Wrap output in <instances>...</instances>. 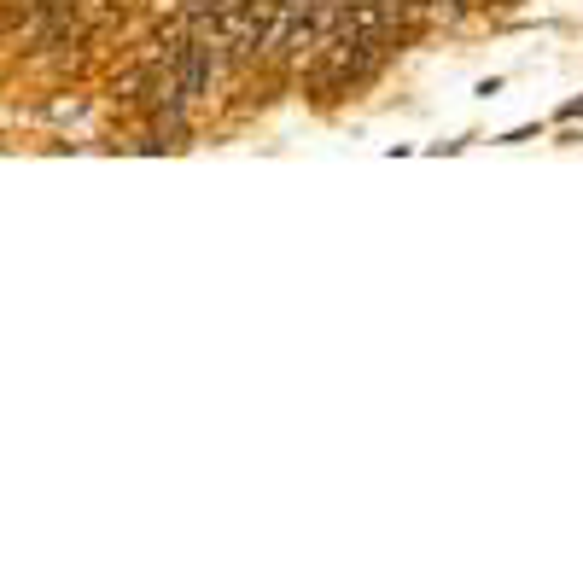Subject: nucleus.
Segmentation results:
<instances>
[{
    "label": "nucleus",
    "instance_id": "1",
    "mask_svg": "<svg viewBox=\"0 0 583 583\" xmlns=\"http://www.w3.org/2000/svg\"><path fill=\"white\" fill-rule=\"evenodd\" d=\"M554 117H560V123H572V117H583V100H566L560 111H554Z\"/></svg>",
    "mask_w": 583,
    "mask_h": 583
}]
</instances>
